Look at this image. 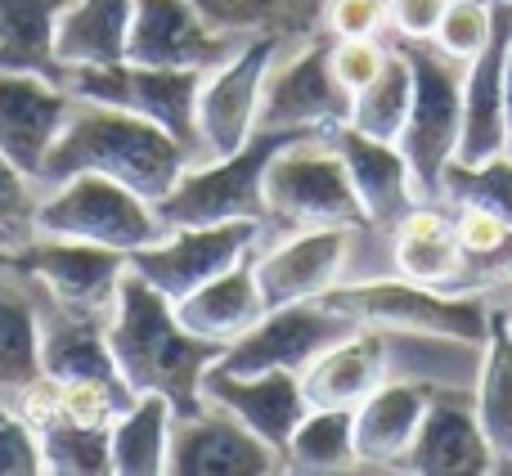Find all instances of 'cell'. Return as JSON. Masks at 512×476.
<instances>
[{"instance_id":"obj_1","label":"cell","mask_w":512,"mask_h":476,"mask_svg":"<svg viewBox=\"0 0 512 476\" xmlns=\"http://www.w3.org/2000/svg\"><path fill=\"white\" fill-rule=\"evenodd\" d=\"M108 346L131 382V391H158L171 400L180 418L198 414L203 400V378L225 355L221 342H203L176 319V301L162 297L153 283H144L135 270H126L117 288V306L108 315Z\"/></svg>"},{"instance_id":"obj_2","label":"cell","mask_w":512,"mask_h":476,"mask_svg":"<svg viewBox=\"0 0 512 476\" xmlns=\"http://www.w3.org/2000/svg\"><path fill=\"white\" fill-rule=\"evenodd\" d=\"M185 167H194V158L158 122L72 95L68 126H63L59 144L45 158L41 180L59 185L77 171H99V176L122 180L126 189H135L140 198H149L158 207L176 189V180L185 176Z\"/></svg>"},{"instance_id":"obj_3","label":"cell","mask_w":512,"mask_h":476,"mask_svg":"<svg viewBox=\"0 0 512 476\" xmlns=\"http://www.w3.org/2000/svg\"><path fill=\"white\" fill-rule=\"evenodd\" d=\"M324 301L351 315L360 328H382V333H414L454 346H486L490 337V306L481 292H445L400 274L337 283L333 292H324Z\"/></svg>"},{"instance_id":"obj_4","label":"cell","mask_w":512,"mask_h":476,"mask_svg":"<svg viewBox=\"0 0 512 476\" xmlns=\"http://www.w3.org/2000/svg\"><path fill=\"white\" fill-rule=\"evenodd\" d=\"M265 216L288 230H369L364 203L328 135H297L265 167Z\"/></svg>"},{"instance_id":"obj_5","label":"cell","mask_w":512,"mask_h":476,"mask_svg":"<svg viewBox=\"0 0 512 476\" xmlns=\"http://www.w3.org/2000/svg\"><path fill=\"white\" fill-rule=\"evenodd\" d=\"M297 135H315V131H265V126H256L252 140L239 153L185 167L176 189L158 203V221L167 230L212 225V221H243V216L265 221V167Z\"/></svg>"},{"instance_id":"obj_6","label":"cell","mask_w":512,"mask_h":476,"mask_svg":"<svg viewBox=\"0 0 512 476\" xmlns=\"http://www.w3.org/2000/svg\"><path fill=\"white\" fill-rule=\"evenodd\" d=\"M396 45L414 63V104L396 144L409 162L418 198H441V176L459 153L463 135V63L445 59L432 41Z\"/></svg>"},{"instance_id":"obj_7","label":"cell","mask_w":512,"mask_h":476,"mask_svg":"<svg viewBox=\"0 0 512 476\" xmlns=\"http://www.w3.org/2000/svg\"><path fill=\"white\" fill-rule=\"evenodd\" d=\"M198 86H203V72L194 68H149V63H131V59L63 72L68 95L149 117L167 135H176L180 149L194 162H207V144L203 131H198Z\"/></svg>"},{"instance_id":"obj_8","label":"cell","mask_w":512,"mask_h":476,"mask_svg":"<svg viewBox=\"0 0 512 476\" xmlns=\"http://www.w3.org/2000/svg\"><path fill=\"white\" fill-rule=\"evenodd\" d=\"M36 230L54 238H86V243H104L131 256L135 247L158 243L167 225L158 221V207L126 189L122 180L77 171L59 180L50 198L36 203Z\"/></svg>"},{"instance_id":"obj_9","label":"cell","mask_w":512,"mask_h":476,"mask_svg":"<svg viewBox=\"0 0 512 476\" xmlns=\"http://www.w3.org/2000/svg\"><path fill=\"white\" fill-rule=\"evenodd\" d=\"M0 270L32 274L50 292V306L108 319L117 306V288H122L126 270H131V256L104 243H86V238L36 234L32 243L9 252L0 261Z\"/></svg>"},{"instance_id":"obj_10","label":"cell","mask_w":512,"mask_h":476,"mask_svg":"<svg viewBox=\"0 0 512 476\" xmlns=\"http://www.w3.org/2000/svg\"><path fill=\"white\" fill-rule=\"evenodd\" d=\"M256 238H261V221H252V216H243V221H212V225H180L171 238L135 247L131 270L144 283H153L162 297L180 301L194 288L212 283L216 274L248 261Z\"/></svg>"},{"instance_id":"obj_11","label":"cell","mask_w":512,"mask_h":476,"mask_svg":"<svg viewBox=\"0 0 512 476\" xmlns=\"http://www.w3.org/2000/svg\"><path fill=\"white\" fill-rule=\"evenodd\" d=\"M355 328L360 324L351 315H342L337 306H328L324 297L292 301V306L265 310L239 342L225 346V355L216 364L230 373H270V369L301 373L319 351L351 337Z\"/></svg>"},{"instance_id":"obj_12","label":"cell","mask_w":512,"mask_h":476,"mask_svg":"<svg viewBox=\"0 0 512 476\" xmlns=\"http://www.w3.org/2000/svg\"><path fill=\"white\" fill-rule=\"evenodd\" d=\"M351 122V90L337 81L328 59V32L306 36L297 54L283 68H270L261 90L256 126L265 131H315L328 135Z\"/></svg>"},{"instance_id":"obj_13","label":"cell","mask_w":512,"mask_h":476,"mask_svg":"<svg viewBox=\"0 0 512 476\" xmlns=\"http://www.w3.org/2000/svg\"><path fill=\"white\" fill-rule=\"evenodd\" d=\"M283 36H248L225 63L203 72L198 86V131H203L207 158H230L256 131L261 113V90L274 68Z\"/></svg>"},{"instance_id":"obj_14","label":"cell","mask_w":512,"mask_h":476,"mask_svg":"<svg viewBox=\"0 0 512 476\" xmlns=\"http://www.w3.org/2000/svg\"><path fill=\"white\" fill-rule=\"evenodd\" d=\"M279 468V450H270L252 427H243L230 409L212 405V400L198 414H176L171 423V476H265Z\"/></svg>"},{"instance_id":"obj_15","label":"cell","mask_w":512,"mask_h":476,"mask_svg":"<svg viewBox=\"0 0 512 476\" xmlns=\"http://www.w3.org/2000/svg\"><path fill=\"white\" fill-rule=\"evenodd\" d=\"M72 113V95L41 72H0V153L41 180L45 158L59 144Z\"/></svg>"},{"instance_id":"obj_16","label":"cell","mask_w":512,"mask_h":476,"mask_svg":"<svg viewBox=\"0 0 512 476\" xmlns=\"http://www.w3.org/2000/svg\"><path fill=\"white\" fill-rule=\"evenodd\" d=\"M239 50L234 36L216 32L189 0H135V23H131V63H149V68H194L212 72Z\"/></svg>"},{"instance_id":"obj_17","label":"cell","mask_w":512,"mask_h":476,"mask_svg":"<svg viewBox=\"0 0 512 476\" xmlns=\"http://www.w3.org/2000/svg\"><path fill=\"white\" fill-rule=\"evenodd\" d=\"M203 400L230 409L243 427H252L270 450H288L297 423L306 418V391H301V373L270 369V373H230L212 364L203 378Z\"/></svg>"},{"instance_id":"obj_18","label":"cell","mask_w":512,"mask_h":476,"mask_svg":"<svg viewBox=\"0 0 512 476\" xmlns=\"http://www.w3.org/2000/svg\"><path fill=\"white\" fill-rule=\"evenodd\" d=\"M405 472L418 476H481L495 472V450H490L486 432L472 396L459 391H436L427 405L423 423L414 432V445L400 459Z\"/></svg>"},{"instance_id":"obj_19","label":"cell","mask_w":512,"mask_h":476,"mask_svg":"<svg viewBox=\"0 0 512 476\" xmlns=\"http://www.w3.org/2000/svg\"><path fill=\"white\" fill-rule=\"evenodd\" d=\"M351 234L342 225H324V230H292L288 243L265 252L256 265V283H261L265 306H292V301H315L342 283L346 256H351Z\"/></svg>"},{"instance_id":"obj_20","label":"cell","mask_w":512,"mask_h":476,"mask_svg":"<svg viewBox=\"0 0 512 476\" xmlns=\"http://www.w3.org/2000/svg\"><path fill=\"white\" fill-rule=\"evenodd\" d=\"M512 50V9L499 5L490 45L463 68V135L454 162H486L504 153V81Z\"/></svg>"},{"instance_id":"obj_21","label":"cell","mask_w":512,"mask_h":476,"mask_svg":"<svg viewBox=\"0 0 512 476\" xmlns=\"http://www.w3.org/2000/svg\"><path fill=\"white\" fill-rule=\"evenodd\" d=\"M387 333L355 328L351 337L333 342L301 369V391L310 409H360L387 382Z\"/></svg>"},{"instance_id":"obj_22","label":"cell","mask_w":512,"mask_h":476,"mask_svg":"<svg viewBox=\"0 0 512 476\" xmlns=\"http://www.w3.org/2000/svg\"><path fill=\"white\" fill-rule=\"evenodd\" d=\"M391 261L400 279L427 283V288L463 292V243L454 212L436 198L414 203L391 225Z\"/></svg>"},{"instance_id":"obj_23","label":"cell","mask_w":512,"mask_h":476,"mask_svg":"<svg viewBox=\"0 0 512 476\" xmlns=\"http://www.w3.org/2000/svg\"><path fill=\"white\" fill-rule=\"evenodd\" d=\"M328 140L337 144L346 171H351V185L360 194L369 225H387L391 230L418 203V189H414V176H409V162L400 153V144L373 140V135L355 131V126H337V131H328Z\"/></svg>"},{"instance_id":"obj_24","label":"cell","mask_w":512,"mask_h":476,"mask_svg":"<svg viewBox=\"0 0 512 476\" xmlns=\"http://www.w3.org/2000/svg\"><path fill=\"white\" fill-rule=\"evenodd\" d=\"M41 373L54 382H104L131 391L108 346V319L63 306L41 315Z\"/></svg>"},{"instance_id":"obj_25","label":"cell","mask_w":512,"mask_h":476,"mask_svg":"<svg viewBox=\"0 0 512 476\" xmlns=\"http://www.w3.org/2000/svg\"><path fill=\"white\" fill-rule=\"evenodd\" d=\"M432 396L436 387L427 382H382L355 409V463L360 468H400Z\"/></svg>"},{"instance_id":"obj_26","label":"cell","mask_w":512,"mask_h":476,"mask_svg":"<svg viewBox=\"0 0 512 476\" xmlns=\"http://www.w3.org/2000/svg\"><path fill=\"white\" fill-rule=\"evenodd\" d=\"M265 310L270 306H265V297H261L252 256L248 261H239L234 270L216 274V279L203 283V288H194L189 297L176 301L180 324H185L194 337H203V342H221V346L239 342V337L248 333Z\"/></svg>"},{"instance_id":"obj_27","label":"cell","mask_w":512,"mask_h":476,"mask_svg":"<svg viewBox=\"0 0 512 476\" xmlns=\"http://www.w3.org/2000/svg\"><path fill=\"white\" fill-rule=\"evenodd\" d=\"M131 23L135 0H68V9L59 14V32H54L63 72L122 63L131 50Z\"/></svg>"},{"instance_id":"obj_28","label":"cell","mask_w":512,"mask_h":476,"mask_svg":"<svg viewBox=\"0 0 512 476\" xmlns=\"http://www.w3.org/2000/svg\"><path fill=\"white\" fill-rule=\"evenodd\" d=\"M63 9L68 0H0V72H41L63 86V63L54 50Z\"/></svg>"},{"instance_id":"obj_29","label":"cell","mask_w":512,"mask_h":476,"mask_svg":"<svg viewBox=\"0 0 512 476\" xmlns=\"http://www.w3.org/2000/svg\"><path fill=\"white\" fill-rule=\"evenodd\" d=\"M171 423L176 409L158 391H140L126 414L108 427V445H113V472L117 476H162L167 472L171 450Z\"/></svg>"},{"instance_id":"obj_30","label":"cell","mask_w":512,"mask_h":476,"mask_svg":"<svg viewBox=\"0 0 512 476\" xmlns=\"http://www.w3.org/2000/svg\"><path fill=\"white\" fill-rule=\"evenodd\" d=\"M477 405L481 432L495 450V468L512 472V328L499 310H490V337L481 346V373H477Z\"/></svg>"},{"instance_id":"obj_31","label":"cell","mask_w":512,"mask_h":476,"mask_svg":"<svg viewBox=\"0 0 512 476\" xmlns=\"http://www.w3.org/2000/svg\"><path fill=\"white\" fill-rule=\"evenodd\" d=\"M216 32L225 36H283L306 41L324 32V0H189Z\"/></svg>"},{"instance_id":"obj_32","label":"cell","mask_w":512,"mask_h":476,"mask_svg":"<svg viewBox=\"0 0 512 476\" xmlns=\"http://www.w3.org/2000/svg\"><path fill=\"white\" fill-rule=\"evenodd\" d=\"M409 104H414V63H409V54L400 50V45H391L382 72L364 90L351 95V122L346 126L373 135V140L396 144L400 131H405Z\"/></svg>"},{"instance_id":"obj_33","label":"cell","mask_w":512,"mask_h":476,"mask_svg":"<svg viewBox=\"0 0 512 476\" xmlns=\"http://www.w3.org/2000/svg\"><path fill=\"white\" fill-rule=\"evenodd\" d=\"M283 468L292 472H346L355 463V409H306L297 423Z\"/></svg>"},{"instance_id":"obj_34","label":"cell","mask_w":512,"mask_h":476,"mask_svg":"<svg viewBox=\"0 0 512 476\" xmlns=\"http://www.w3.org/2000/svg\"><path fill=\"white\" fill-rule=\"evenodd\" d=\"M41 378V315L18 288L0 283V396Z\"/></svg>"},{"instance_id":"obj_35","label":"cell","mask_w":512,"mask_h":476,"mask_svg":"<svg viewBox=\"0 0 512 476\" xmlns=\"http://www.w3.org/2000/svg\"><path fill=\"white\" fill-rule=\"evenodd\" d=\"M445 207H477L499 221L512 225V158L495 153L486 162H450L441 176V198Z\"/></svg>"},{"instance_id":"obj_36","label":"cell","mask_w":512,"mask_h":476,"mask_svg":"<svg viewBox=\"0 0 512 476\" xmlns=\"http://www.w3.org/2000/svg\"><path fill=\"white\" fill-rule=\"evenodd\" d=\"M495 23H499V5H495V0H450V9H445V18H441V27H436L432 45L445 54V59H454V63H463V68H468V63L490 45Z\"/></svg>"},{"instance_id":"obj_37","label":"cell","mask_w":512,"mask_h":476,"mask_svg":"<svg viewBox=\"0 0 512 476\" xmlns=\"http://www.w3.org/2000/svg\"><path fill=\"white\" fill-rule=\"evenodd\" d=\"M32 185H36V180L27 176V171H18L14 162L0 153V261L41 234V230H36Z\"/></svg>"},{"instance_id":"obj_38","label":"cell","mask_w":512,"mask_h":476,"mask_svg":"<svg viewBox=\"0 0 512 476\" xmlns=\"http://www.w3.org/2000/svg\"><path fill=\"white\" fill-rule=\"evenodd\" d=\"M387 54H391V45H382L378 36H355V41H333V36H328V59H333V72H337V81H342L351 95L378 77L382 63H387Z\"/></svg>"},{"instance_id":"obj_39","label":"cell","mask_w":512,"mask_h":476,"mask_svg":"<svg viewBox=\"0 0 512 476\" xmlns=\"http://www.w3.org/2000/svg\"><path fill=\"white\" fill-rule=\"evenodd\" d=\"M41 472V441L18 418L9 396H0V476H36Z\"/></svg>"},{"instance_id":"obj_40","label":"cell","mask_w":512,"mask_h":476,"mask_svg":"<svg viewBox=\"0 0 512 476\" xmlns=\"http://www.w3.org/2000/svg\"><path fill=\"white\" fill-rule=\"evenodd\" d=\"M324 32L333 41H355V36H378L387 27V0H324L319 14Z\"/></svg>"},{"instance_id":"obj_41","label":"cell","mask_w":512,"mask_h":476,"mask_svg":"<svg viewBox=\"0 0 512 476\" xmlns=\"http://www.w3.org/2000/svg\"><path fill=\"white\" fill-rule=\"evenodd\" d=\"M450 0H387V27L396 41H432Z\"/></svg>"},{"instance_id":"obj_42","label":"cell","mask_w":512,"mask_h":476,"mask_svg":"<svg viewBox=\"0 0 512 476\" xmlns=\"http://www.w3.org/2000/svg\"><path fill=\"white\" fill-rule=\"evenodd\" d=\"M504 153L512 158V50H508V81H504Z\"/></svg>"},{"instance_id":"obj_43","label":"cell","mask_w":512,"mask_h":476,"mask_svg":"<svg viewBox=\"0 0 512 476\" xmlns=\"http://www.w3.org/2000/svg\"><path fill=\"white\" fill-rule=\"evenodd\" d=\"M499 315H504V324L512 328V306H508V310H499Z\"/></svg>"},{"instance_id":"obj_44","label":"cell","mask_w":512,"mask_h":476,"mask_svg":"<svg viewBox=\"0 0 512 476\" xmlns=\"http://www.w3.org/2000/svg\"><path fill=\"white\" fill-rule=\"evenodd\" d=\"M495 5H508V9H512V0H495Z\"/></svg>"}]
</instances>
